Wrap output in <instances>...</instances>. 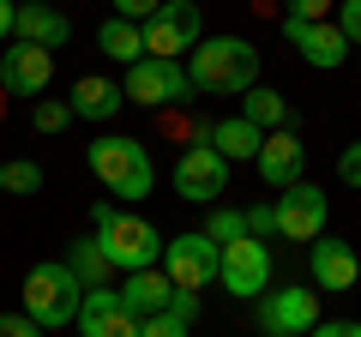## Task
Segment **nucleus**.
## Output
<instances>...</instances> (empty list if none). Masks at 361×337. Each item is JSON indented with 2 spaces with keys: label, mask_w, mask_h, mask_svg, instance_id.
Masks as SVG:
<instances>
[{
  "label": "nucleus",
  "mask_w": 361,
  "mask_h": 337,
  "mask_svg": "<svg viewBox=\"0 0 361 337\" xmlns=\"http://www.w3.org/2000/svg\"><path fill=\"white\" fill-rule=\"evenodd\" d=\"M187 78L211 97H247L259 85V49L247 37H205L187 54Z\"/></svg>",
  "instance_id": "obj_1"
},
{
  "label": "nucleus",
  "mask_w": 361,
  "mask_h": 337,
  "mask_svg": "<svg viewBox=\"0 0 361 337\" xmlns=\"http://www.w3.org/2000/svg\"><path fill=\"white\" fill-rule=\"evenodd\" d=\"M85 163H90V175H97L115 199H127V205H139V199L157 187L151 151H145L139 139H127V133H103V139H90Z\"/></svg>",
  "instance_id": "obj_2"
},
{
  "label": "nucleus",
  "mask_w": 361,
  "mask_h": 337,
  "mask_svg": "<svg viewBox=\"0 0 361 337\" xmlns=\"http://www.w3.org/2000/svg\"><path fill=\"white\" fill-rule=\"evenodd\" d=\"M90 229H97V247L109 253L115 271H151V265H163V235H157V223L133 217V211L97 205L90 211Z\"/></svg>",
  "instance_id": "obj_3"
},
{
  "label": "nucleus",
  "mask_w": 361,
  "mask_h": 337,
  "mask_svg": "<svg viewBox=\"0 0 361 337\" xmlns=\"http://www.w3.org/2000/svg\"><path fill=\"white\" fill-rule=\"evenodd\" d=\"M78 301H85V283L73 277V265H30L25 271V313L42 325V331H61V325L78 319Z\"/></svg>",
  "instance_id": "obj_4"
},
{
  "label": "nucleus",
  "mask_w": 361,
  "mask_h": 337,
  "mask_svg": "<svg viewBox=\"0 0 361 337\" xmlns=\"http://www.w3.org/2000/svg\"><path fill=\"white\" fill-rule=\"evenodd\" d=\"M205 42V13L199 0H163L151 18H145V54L151 61H180Z\"/></svg>",
  "instance_id": "obj_5"
},
{
  "label": "nucleus",
  "mask_w": 361,
  "mask_h": 337,
  "mask_svg": "<svg viewBox=\"0 0 361 337\" xmlns=\"http://www.w3.org/2000/svg\"><path fill=\"white\" fill-rule=\"evenodd\" d=\"M121 97L139 109H169V103H187L193 97V78H187V66L180 61H133L127 78H121Z\"/></svg>",
  "instance_id": "obj_6"
},
{
  "label": "nucleus",
  "mask_w": 361,
  "mask_h": 337,
  "mask_svg": "<svg viewBox=\"0 0 361 337\" xmlns=\"http://www.w3.org/2000/svg\"><path fill=\"white\" fill-rule=\"evenodd\" d=\"M217 265H223V247L211 241L205 229H187V235H175V241H163V277L175 289L217 283Z\"/></svg>",
  "instance_id": "obj_7"
},
{
  "label": "nucleus",
  "mask_w": 361,
  "mask_h": 337,
  "mask_svg": "<svg viewBox=\"0 0 361 337\" xmlns=\"http://www.w3.org/2000/svg\"><path fill=\"white\" fill-rule=\"evenodd\" d=\"M217 283L241 301H259L271 289V247L259 235H241V241L223 247V265H217Z\"/></svg>",
  "instance_id": "obj_8"
},
{
  "label": "nucleus",
  "mask_w": 361,
  "mask_h": 337,
  "mask_svg": "<svg viewBox=\"0 0 361 337\" xmlns=\"http://www.w3.org/2000/svg\"><path fill=\"white\" fill-rule=\"evenodd\" d=\"M175 193L180 199H193V205H217L223 193H229V163H223L211 145H193V151H180L175 157Z\"/></svg>",
  "instance_id": "obj_9"
},
{
  "label": "nucleus",
  "mask_w": 361,
  "mask_h": 337,
  "mask_svg": "<svg viewBox=\"0 0 361 337\" xmlns=\"http://www.w3.org/2000/svg\"><path fill=\"white\" fill-rule=\"evenodd\" d=\"M0 85L13 97H30V103H42L49 97V85H54V54L49 49H37V42H6L0 49Z\"/></svg>",
  "instance_id": "obj_10"
},
{
  "label": "nucleus",
  "mask_w": 361,
  "mask_h": 337,
  "mask_svg": "<svg viewBox=\"0 0 361 337\" xmlns=\"http://www.w3.org/2000/svg\"><path fill=\"white\" fill-rule=\"evenodd\" d=\"M259 325L271 337H307L319 325V289H265L259 295Z\"/></svg>",
  "instance_id": "obj_11"
},
{
  "label": "nucleus",
  "mask_w": 361,
  "mask_h": 337,
  "mask_svg": "<svg viewBox=\"0 0 361 337\" xmlns=\"http://www.w3.org/2000/svg\"><path fill=\"white\" fill-rule=\"evenodd\" d=\"M325 217H331V205H325V187H283L277 193V235L283 241H319L325 235Z\"/></svg>",
  "instance_id": "obj_12"
},
{
  "label": "nucleus",
  "mask_w": 361,
  "mask_h": 337,
  "mask_svg": "<svg viewBox=\"0 0 361 337\" xmlns=\"http://www.w3.org/2000/svg\"><path fill=\"white\" fill-rule=\"evenodd\" d=\"M73 325L85 337H139V313L121 301V289H85Z\"/></svg>",
  "instance_id": "obj_13"
},
{
  "label": "nucleus",
  "mask_w": 361,
  "mask_h": 337,
  "mask_svg": "<svg viewBox=\"0 0 361 337\" xmlns=\"http://www.w3.org/2000/svg\"><path fill=\"white\" fill-rule=\"evenodd\" d=\"M253 168H259V181H265V187H277V193H283V187L301 181V168H307V145L295 139V127L265 133V145H259Z\"/></svg>",
  "instance_id": "obj_14"
},
{
  "label": "nucleus",
  "mask_w": 361,
  "mask_h": 337,
  "mask_svg": "<svg viewBox=\"0 0 361 337\" xmlns=\"http://www.w3.org/2000/svg\"><path fill=\"white\" fill-rule=\"evenodd\" d=\"M283 37L301 49V61L319 66V73H331V66L349 61V37L331 25V18H319V25H307V18H283Z\"/></svg>",
  "instance_id": "obj_15"
},
{
  "label": "nucleus",
  "mask_w": 361,
  "mask_h": 337,
  "mask_svg": "<svg viewBox=\"0 0 361 337\" xmlns=\"http://www.w3.org/2000/svg\"><path fill=\"white\" fill-rule=\"evenodd\" d=\"M307 271H313V283H319L325 295H337V289H355L361 259H355V247H349V241L319 235V241H313V253H307Z\"/></svg>",
  "instance_id": "obj_16"
},
{
  "label": "nucleus",
  "mask_w": 361,
  "mask_h": 337,
  "mask_svg": "<svg viewBox=\"0 0 361 337\" xmlns=\"http://www.w3.org/2000/svg\"><path fill=\"white\" fill-rule=\"evenodd\" d=\"M18 42H37V49H61L66 37H73V25H66V13H54V6H42V0H18V25H13Z\"/></svg>",
  "instance_id": "obj_17"
},
{
  "label": "nucleus",
  "mask_w": 361,
  "mask_h": 337,
  "mask_svg": "<svg viewBox=\"0 0 361 337\" xmlns=\"http://www.w3.org/2000/svg\"><path fill=\"white\" fill-rule=\"evenodd\" d=\"M66 109H73V121H115L121 109H127V97H121V85L115 78H78L73 85V97H66Z\"/></svg>",
  "instance_id": "obj_18"
},
{
  "label": "nucleus",
  "mask_w": 361,
  "mask_h": 337,
  "mask_svg": "<svg viewBox=\"0 0 361 337\" xmlns=\"http://www.w3.org/2000/svg\"><path fill=\"white\" fill-rule=\"evenodd\" d=\"M169 295H175V283H169L163 271H127V283H121V301H127L139 319H151V313H169Z\"/></svg>",
  "instance_id": "obj_19"
},
{
  "label": "nucleus",
  "mask_w": 361,
  "mask_h": 337,
  "mask_svg": "<svg viewBox=\"0 0 361 337\" xmlns=\"http://www.w3.org/2000/svg\"><path fill=\"white\" fill-rule=\"evenodd\" d=\"M259 145H265V133H259L247 115L217 121V127H211V151H217L223 163H253V157H259Z\"/></svg>",
  "instance_id": "obj_20"
},
{
  "label": "nucleus",
  "mask_w": 361,
  "mask_h": 337,
  "mask_svg": "<svg viewBox=\"0 0 361 337\" xmlns=\"http://www.w3.org/2000/svg\"><path fill=\"white\" fill-rule=\"evenodd\" d=\"M97 49H103L109 61H121V66L145 61V25H133V18H103V25H97Z\"/></svg>",
  "instance_id": "obj_21"
},
{
  "label": "nucleus",
  "mask_w": 361,
  "mask_h": 337,
  "mask_svg": "<svg viewBox=\"0 0 361 337\" xmlns=\"http://www.w3.org/2000/svg\"><path fill=\"white\" fill-rule=\"evenodd\" d=\"M241 115L253 121L259 133H283L289 121H295V109H289V97H277V91H265V85H253V91L241 97Z\"/></svg>",
  "instance_id": "obj_22"
},
{
  "label": "nucleus",
  "mask_w": 361,
  "mask_h": 337,
  "mask_svg": "<svg viewBox=\"0 0 361 337\" xmlns=\"http://www.w3.org/2000/svg\"><path fill=\"white\" fill-rule=\"evenodd\" d=\"M66 265H73V277H78L85 289H103L109 277H115V265H109V253L97 247V235H90V241H73V253H66Z\"/></svg>",
  "instance_id": "obj_23"
},
{
  "label": "nucleus",
  "mask_w": 361,
  "mask_h": 337,
  "mask_svg": "<svg viewBox=\"0 0 361 337\" xmlns=\"http://www.w3.org/2000/svg\"><path fill=\"white\" fill-rule=\"evenodd\" d=\"M0 193H42V168L30 163V157L0 163Z\"/></svg>",
  "instance_id": "obj_24"
},
{
  "label": "nucleus",
  "mask_w": 361,
  "mask_h": 337,
  "mask_svg": "<svg viewBox=\"0 0 361 337\" xmlns=\"http://www.w3.org/2000/svg\"><path fill=\"white\" fill-rule=\"evenodd\" d=\"M205 235H211L217 247L241 241V235H247V211H235V205H217V211H211V223H205Z\"/></svg>",
  "instance_id": "obj_25"
},
{
  "label": "nucleus",
  "mask_w": 361,
  "mask_h": 337,
  "mask_svg": "<svg viewBox=\"0 0 361 337\" xmlns=\"http://www.w3.org/2000/svg\"><path fill=\"white\" fill-rule=\"evenodd\" d=\"M30 121H37V133H49V139H54V133H66V127H73V109H66L61 97H42V103L30 109Z\"/></svg>",
  "instance_id": "obj_26"
},
{
  "label": "nucleus",
  "mask_w": 361,
  "mask_h": 337,
  "mask_svg": "<svg viewBox=\"0 0 361 337\" xmlns=\"http://www.w3.org/2000/svg\"><path fill=\"white\" fill-rule=\"evenodd\" d=\"M331 25L349 37V49H361V0H337V18H331Z\"/></svg>",
  "instance_id": "obj_27"
},
{
  "label": "nucleus",
  "mask_w": 361,
  "mask_h": 337,
  "mask_svg": "<svg viewBox=\"0 0 361 337\" xmlns=\"http://www.w3.org/2000/svg\"><path fill=\"white\" fill-rule=\"evenodd\" d=\"M139 337H187V325L175 313H151V319H139Z\"/></svg>",
  "instance_id": "obj_28"
},
{
  "label": "nucleus",
  "mask_w": 361,
  "mask_h": 337,
  "mask_svg": "<svg viewBox=\"0 0 361 337\" xmlns=\"http://www.w3.org/2000/svg\"><path fill=\"white\" fill-rule=\"evenodd\" d=\"M169 313H175L180 325H193L199 319V289H175V295H169Z\"/></svg>",
  "instance_id": "obj_29"
},
{
  "label": "nucleus",
  "mask_w": 361,
  "mask_h": 337,
  "mask_svg": "<svg viewBox=\"0 0 361 337\" xmlns=\"http://www.w3.org/2000/svg\"><path fill=\"white\" fill-rule=\"evenodd\" d=\"M0 337H42V325L30 313H0Z\"/></svg>",
  "instance_id": "obj_30"
},
{
  "label": "nucleus",
  "mask_w": 361,
  "mask_h": 337,
  "mask_svg": "<svg viewBox=\"0 0 361 337\" xmlns=\"http://www.w3.org/2000/svg\"><path fill=\"white\" fill-rule=\"evenodd\" d=\"M337 175H343V187H361V139L343 145V157H337Z\"/></svg>",
  "instance_id": "obj_31"
},
{
  "label": "nucleus",
  "mask_w": 361,
  "mask_h": 337,
  "mask_svg": "<svg viewBox=\"0 0 361 337\" xmlns=\"http://www.w3.org/2000/svg\"><path fill=\"white\" fill-rule=\"evenodd\" d=\"M325 13H337V0H289V18H307V25H319Z\"/></svg>",
  "instance_id": "obj_32"
},
{
  "label": "nucleus",
  "mask_w": 361,
  "mask_h": 337,
  "mask_svg": "<svg viewBox=\"0 0 361 337\" xmlns=\"http://www.w3.org/2000/svg\"><path fill=\"white\" fill-rule=\"evenodd\" d=\"M247 235H277V205H253L247 211Z\"/></svg>",
  "instance_id": "obj_33"
},
{
  "label": "nucleus",
  "mask_w": 361,
  "mask_h": 337,
  "mask_svg": "<svg viewBox=\"0 0 361 337\" xmlns=\"http://www.w3.org/2000/svg\"><path fill=\"white\" fill-rule=\"evenodd\" d=\"M157 6H163V0H115V18H133V25H145Z\"/></svg>",
  "instance_id": "obj_34"
},
{
  "label": "nucleus",
  "mask_w": 361,
  "mask_h": 337,
  "mask_svg": "<svg viewBox=\"0 0 361 337\" xmlns=\"http://www.w3.org/2000/svg\"><path fill=\"white\" fill-rule=\"evenodd\" d=\"M307 337H361V319H319Z\"/></svg>",
  "instance_id": "obj_35"
},
{
  "label": "nucleus",
  "mask_w": 361,
  "mask_h": 337,
  "mask_svg": "<svg viewBox=\"0 0 361 337\" xmlns=\"http://www.w3.org/2000/svg\"><path fill=\"white\" fill-rule=\"evenodd\" d=\"M13 25H18V0H0V42H13Z\"/></svg>",
  "instance_id": "obj_36"
},
{
  "label": "nucleus",
  "mask_w": 361,
  "mask_h": 337,
  "mask_svg": "<svg viewBox=\"0 0 361 337\" xmlns=\"http://www.w3.org/2000/svg\"><path fill=\"white\" fill-rule=\"evenodd\" d=\"M355 54H361V49H355Z\"/></svg>",
  "instance_id": "obj_37"
}]
</instances>
